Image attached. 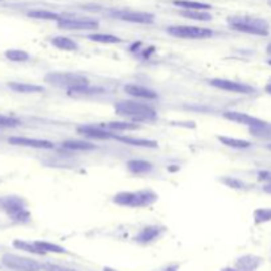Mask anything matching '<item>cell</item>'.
I'll return each instance as SVG.
<instances>
[{"instance_id":"b9f144b4","label":"cell","mask_w":271,"mask_h":271,"mask_svg":"<svg viewBox=\"0 0 271 271\" xmlns=\"http://www.w3.org/2000/svg\"><path fill=\"white\" fill-rule=\"evenodd\" d=\"M268 64H270V65H271V60H268Z\"/></svg>"},{"instance_id":"f546056e","label":"cell","mask_w":271,"mask_h":271,"mask_svg":"<svg viewBox=\"0 0 271 271\" xmlns=\"http://www.w3.org/2000/svg\"><path fill=\"white\" fill-rule=\"evenodd\" d=\"M16 249H19V250H24V251H28V253L32 254H38V255H44V253H42L40 249H38L37 246L35 245V242H27V241H20V240H15L14 243H12Z\"/></svg>"},{"instance_id":"9a60e30c","label":"cell","mask_w":271,"mask_h":271,"mask_svg":"<svg viewBox=\"0 0 271 271\" xmlns=\"http://www.w3.org/2000/svg\"><path fill=\"white\" fill-rule=\"evenodd\" d=\"M261 263V258L255 257V255H245V257H241L240 259H237L234 268L237 271H255Z\"/></svg>"},{"instance_id":"d4e9b609","label":"cell","mask_w":271,"mask_h":271,"mask_svg":"<svg viewBox=\"0 0 271 271\" xmlns=\"http://www.w3.org/2000/svg\"><path fill=\"white\" fill-rule=\"evenodd\" d=\"M63 147L66 150H73V151H90L95 150V146L93 143L89 142H82V140H66L63 143Z\"/></svg>"},{"instance_id":"1f68e13d","label":"cell","mask_w":271,"mask_h":271,"mask_svg":"<svg viewBox=\"0 0 271 271\" xmlns=\"http://www.w3.org/2000/svg\"><path fill=\"white\" fill-rule=\"evenodd\" d=\"M19 125H21V122L18 118L0 114V127H18Z\"/></svg>"},{"instance_id":"7402d4cb","label":"cell","mask_w":271,"mask_h":271,"mask_svg":"<svg viewBox=\"0 0 271 271\" xmlns=\"http://www.w3.org/2000/svg\"><path fill=\"white\" fill-rule=\"evenodd\" d=\"M217 139L223 143L224 146L237 148V150H246V148H250L251 146V143L247 140L236 139V138H230V136H217Z\"/></svg>"},{"instance_id":"d6a6232c","label":"cell","mask_w":271,"mask_h":271,"mask_svg":"<svg viewBox=\"0 0 271 271\" xmlns=\"http://www.w3.org/2000/svg\"><path fill=\"white\" fill-rule=\"evenodd\" d=\"M42 268H44L45 271H76V270H72V268L63 267V266H59V264H52V263L44 264Z\"/></svg>"},{"instance_id":"8fae6325","label":"cell","mask_w":271,"mask_h":271,"mask_svg":"<svg viewBox=\"0 0 271 271\" xmlns=\"http://www.w3.org/2000/svg\"><path fill=\"white\" fill-rule=\"evenodd\" d=\"M224 118L228 119V121L236 122V123H240V125L249 126L250 129H264L267 127V123L259 118H255L253 115H249L246 113L241 112H225L224 113Z\"/></svg>"},{"instance_id":"7bdbcfd3","label":"cell","mask_w":271,"mask_h":271,"mask_svg":"<svg viewBox=\"0 0 271 271\" xmlns=\"http://www.w3.org/2000/svg\"><path fill=\"white\" fill-rule=\"evenodd\" d=\"M270 4H271V2H270Z\"/></svg>"},{"instance_id":"7c38bea8","label":"cell","mask_w":271,"mask_h":271,"mask_svg":"<svg viewBox=\"0 0 271 271\" xmlns=\"http://www.w3.org/2000/svg\"><path fill=\"white\" fill-rule=\"evenodd\" d=\"M77 132H80L81 135L86 136V138H93V139L106 140L117 138L113 132L104 130V127H102V126H91V125L80 126V127H77Z\"/></svg>"},{"instance_id":"277c9868","label":"cell","mask_w":271,"mask_h":271,"mask_svg":"<svg viewBox=\"0 0 271 271\" xmlns=\"http://www.w3.org/2000/svg\"><path fill=\"white\" fill-rule=\"evenodd\" d=\"M0 209L7 213L12 221L19 224L28 223L31 220V213L28 212L25 201L19 196H3L0 197Z\"/></svg>"},{"instance_id":"484cf974","label":"cell","mask_w":271,"mask_h":271,"mask_svg":"<svg viewBox=\"0 0 271 271\" xmlns=\"http://www.w3.org/2000/svg\"><path fill=\"white\" fill-rule=\"evenodd\" d=\"M29 18L33 19H40V20H56L59 21L61 19L60 15H57L56 12H52V11H46V10H33L29 11L27 14Z\"/></svg>"},{"instance_id":"f1b7e54d","label":"cell","mask_w":271,"mask_h":271,"mask_svg":"<svg viewBox=\"0 0 271 271\" xmlns=\"http://www.w3.org/2000/svg\"><path fill=\"white\" fill-rule=\"evenodd\" d=\"M89 40L94 42H101V44H119L122 40L117 36L113 35H103V33H93V35L87 36Z\"/></svg>"},{"instance_id":"74e56055","label":"cell","mask_w":271,"mask_h":271,"mask_svg":"<svg viewBox=\"0 0 271 271\" xmlns=\"http://www.w3.org/2000/svg\"><path fill=\"white\" fill-rule=\"evenodd\" d=\"M267 53H268V55H271V44L267 46Z\"/></svg>"},{"instance_id":"e0dca14e","label":"cell","mask_w":271,"mask_h":271,"mask_svg":"<svg viewBox=\"0 0 271 271\" xmlns=\"http://www.w3.org/2000/svg\"><path fill=\"white\" fill-rule=\"evenodd\" d=\"M53 46H56L60 50H66V52H74L78 49V44L74 40L69 37H64V36H57L50 40Z\"/></svg>"},{"instance_id":"836d02e7","label":"cell","mask_w":271,"mask_h":271,"mask_svg":"<svg viewBox=\"0 0 271 271\" xmlns=\"http://www.w3.org/2000/svg\"><path fill=\"white\" fill-rule=\"evenodd\" d=\"M224 183H225L226 185H229V187L236 188V189H240V188L243 187L242 183H241L240 180H236V179L228 178V179H225V180H224Z\"/></svg>"},{"instance_id":"2e32d148","label":"cell","mask_w":271,"mask_h":271,"mask_svg":"<svg viewBox=\"0 0 271 271\" xmlns=\"http://www.w3.org/2000/svg\"><path fill=\"white\" fill-rule=\"evenodd\" d=\"M161 233V229L159 226H146L144 229L140 230V233L136 236V242L139 243H150L155 241Z\"/></svg>"},{"instance_id":"30bf717a","label":"cell","mask_w":271,"mask_h":271,"mask_svg":"<svg viewBox=\"0 0 271 271\" xmlns=\"http://www.w3.org/2000/svg\"><path fill=\"white\" fill-rule=\"evenodd\" d=\"M209 84L212 85L215 89L224 91H230V93L237 94H253L255 93V89L250 85L242 84V82H237V81L225 80V78H213L209 81Z\"/></svg>"},{"instance_id":"ba28073f","label":"cell","mask_w":271,"mask_h":271,"mask_svg":"<svg viewBox=\"0 0 271 271\" xmlns=\"http://www.w3.org/2000/svg\"><path fill=\"white\" fill-rule=\"evenodd\" d=\"M110 15L118 20L135 23V24H152L155 21V15L151 14V12H143V11L117 10L110 11Z\"/></svg>"},{"instance_id":"5b68a950","label":"cell","mask_w":271,"mask_h":271,"mask_svg":"<svg viewBox=\"0 0 271 271\" xmlns=\"http://www.w3.org/2000/svg\"><path fill=\"white\" fill-rule=\"evenodd\" d=\"M45 81L53 86L64 87L68 90L90 85L87 77H85L84 74L73 73V72H50L45 76Z\"/></svg>"},{"instance_id":"83f0119b","label":"cell","mask_w":271,"mask_h":271,"mask_svg":"<svg viewBox=\"0 0 271 271\" xmlns=\"http://www.w3.org/2000/svg\"><path fill=\"white\" fill-rule=\"evenodd\" d=\"M4 56L7 57L10 61H15V63H23V61H27L31 57L28 52L21 50V49H8L4 53Z\"/></svg>"},{"instance_id":"ac0fdd59","label":"cell","mask_w":271,"mask_h":271,"mask_svg":"<svg viewBox=\"0 0 271 271\" xmlns=\"http://www.w3.org/2000/svg\"><path fill=\"white\" fill-rule=\"evenodd\" d=\"M8 87L11 90L16 91V93L23 94H33V93H41L44 91V87L38 86V85L24 84V82H10Z\"/></svg>"},{"instance_id":"9c48e42d","label":"cell","mask_w":271,"mask_h":271,"mask_svg":"<svg viewBox=\"0 0 271 271\" xmlns=\"http://www.w3.org/2000/svg\"><path fill=\"white\" fill-rule=\"evenodd\" d=\"M57 27L65 31H89L98 29L99 23L89 18H61L57 21Z\"/></svg>"},{"instance_id":"3957f363","label":"cell","mask_w":271,"mask_h":271,"mask_svg":"<svg viewBox=\"0 0 271 271\" xmlns=\"http://www.w3.org/2000/svg\"><path fill=\"white\" fill-rule=\"evenodd\" d=\"M157 200V195L151 189L138 192H119L115 195L113 201L119 206H129V208H146L151 206Z\"/></svg>"},{"instance_id":"8d00e7d4","label":"cell","mask_w":271,"mask_h":271,"mask_svg":"<svg viewBox=\"0 0 271 271\" xmlns=\"http://www.w3.org/2000/svg\"><path fill=\"white\" fill-rule=\"evenodd\" d=\"M264 89H266V91H267L268 94H271V82H270V84L266 85V87H264Z\"/></svg>"},{"instance_id":"4fadbf2b","label":"cell","mask_w":271,"mask_h":271,"mask_svg":"<svg viewBox=\"0 0 271 271\" xmlns=\"http://www.w3.org/2000/svg\"><path fill=\"white\" fill-rule=\"evenodd\" d=\"M8 143L14 146L31 147V148H38V150H52L55 148V144L52 142L45 139H31V138H21V136H14L10 138Z\"/></svg>"},{"instance_id":"ffe728a7","label":"cell","mask_w":271,"mask_h":271,"mask_svg":"<svg viewBox=\"0 0 271 271\" xmlns=\"http://www.w3.org/2000/svg\"><path fill=\"white\" fill-rule=\"evenodd\" d=\"M119 142H123L126 144L135 147H147V148H156L159 147L157 142L150 139H138V138H129V136H117Z\"/></svg>"},{"instance_id":"cb8c5ba5","label":"cell","mask_w":271,"mask_h":271,"mask_svg":"<svg viewBox=\"0 0 271 271\" xmlns=\"http://www.w3.org/2000/svg\"><path fill=\"white\" fill-rule=\"evenodd\" d=\"M102 127L107 130H114V131H134V130L140 129L139 125L130 123V122H109V123H102Z\"/></svg>"},{"instance_id":"8992f818","label":"cell","mask_w":271,"mask_h":271,"mask_svg":"<svg viewBox=\"0 0 271 271\" xmlns=\"http://www.w3.org/2000/svg\"><path fill=\"white\" fill-rule=\"evenodd\" d=\"M167 33L174 37L187 38V40H204L213 36L212 29L192 27V25H174L168 27Z\"/></svg>"},{"instance_id":"60d3db41","label":"cell","mask_w":271,"mask_h":271,"mask_svg":"<svg viewBox=\"0 0 271 271\" xmlns=\"http://www.w3.org/2000/svg\"><path fill=\"white\" fill-rule=\"evenodd\" d=\"M267 148H268V150L271 151V144H268V146H267Z\"/></svg>"},{"instance_id":"e575fe53","label":"cell","mask_w":271,"mask_h":271,"mask_svg":"<svg viewBox=\"0 0 271 271\" xmlns=\"http://www.w3.org/2000/svg\"><path fill=\"white\" fill-rule=\"evenodd\" d=\"M259 179L271 183V172H268V171H262V172H259Z\"/></svg>"},{"instance_id":"603a6c76","label":"cell","mask_w":271,"mask_h":271,"mask_svg":"<svg viewBox=\"0 0 271 271\" xmlns=\"http://www.w3.org/2000/svg\"><path fill=\"white\" fill-rule=\"evenodd\" d=\"M174 6L180 8H184V10H202L208 11L212 8L210 4L201 3V2H193V0H174L172 2Z\"/></svg>"},{"instance_id":"4316f807","label":"cell","mask_w":271,"mask_h":271,"mask_svg":"<svg viewBox=\"0 0 271 271\" xmlns=\"http://www.w3.org/2000/svg\"><path fill=\"white\" fill-rule=\"evenodd\" d=\"M35 245L44 254H46V253H56V254L66 253V250L64 249L63 246H59V245H56V243L46 242V241H35Z\"/></svg>"},{"instance_id":"6da1fadb","label":"cell","mask_w":271,"mask_h":271,"mask_svg":"<svg viewBox=\"0 0 271 271\" xmlns=\"http://www.w3.org/2000/svg\"><path fill=\"white\" fill-rule=\"evenodd\" d=\"M228 25L237 32L247 35L268 36L270 24L264 19L253 18V16H232L228 18Z\"/></svg>"},{"instance_id":"d6986e66","label":"cell","mask_w":271,"mask_h":271,"mask_svg":"<svg viewBox=\"0 0 271 271\" xmlns=\"http://www.w3.org/2000/svg\"><path fill=\"white\" fill-rule=\"evenodd\" d=\"M127 168L132 174L142 175L151 172L153 166L150 161H146V160H130L129 163H127Z\"/></svg>"},{"instance_id":"44dd1931","label":"cell","mask_w":271,"mask_h":271,"mask_svg":"<svg viewBox=\"0 0 271 271\" xmlns=\"http://www.w3.org/2000/svg\"><path fill=\"white\" fill-rule=\"evenodd\" d=\"M179 14H180L183 18L191 19V20L196 21H209L213 19L212 15L202 10H183L180 11Z\"/></svg>"},{"instance_id":"d590c367","label":"cell","mask_w":271,"mask_h":271,"mask_svg":"<svg viewBox=\"0 0 271 271\" xmlns=\"http://www.w3.org/2000/svg\"><path fill=\"white\" fill-rule=\"evenodd\" d=\"M263 191L266 192V193H268V195H271V183H268V184L264 185Z\"/></svg>"},{"instance_id":"ab89813d","label":"cell","mask_w":271,"mask_h":271,"mask_svg":"<svg viewBox=\"0 0 271 271\" xmlns=\"http://www.w3.org/2000/svg\"><path fill=\"white\" fill-rule=\"evenodd\" d=\"M103 271H115V270H112V268H104Z\"/></svg>"},{"instance_id":"7a4b0ae2","label":"cell","mask_w":271,"mask_h":271,"mask_svg":"<svg viewBox=\"0 0 271 271\" xmlns=\"http://www.w3.org/2000/svg\"><path fill=\"white\" fill-rule=\"evenodd\" d=\"M114 110L121 117H127L135 121H153L157 118L156 110L152 106L138 101H121L115 103Z\"/></svg>"},{"instance_id":"52a82bcc","label":"cell","mask_w":271,"mask_h":271,"mask_svg":"<svg viewBox=\"0 0 271 271\" xmlns=\"http://www.w3.org/2000/svg\"><path fill=\"white\" fill-rule=\"evenodd\" d=\"M2 264L12 271H40L42 268L41 264L35 259L14 254H4L2 257Z\"/></svg>"},{"instance_id":"4dcf8cb0","label":"cell","mask_w":271,"mask_h":271,"mask_svg":"<svg viewBox=\"0 0 271 271\" xmlns=\"http://www.w3.org/2000/svg\"><path fill=\"white\" fill-rule=\"evenodd\" d=\"M255 224H262L271 221V208H261L254 212Z\"/></svg>"},{"instance_id":"f35d334b","label":"cell","mask_w":271,"mask_h":271,"mask_svg":"<svg viewBox=\"0 0 271 271\" xmlns=\"http://www.w3.org/2000/svg\"><path fill=\"white\" fill-rule=\"evenodd\" d=\"M224 271H237V270H236V268H225Z\"/></svg>"},{"instance_id":"5bb4252c","label":"cell","mask_w":271,"mask_h":271,"mask_svg":"<svg viewBox=\"0 0 271 271\" xmlns=\"http://www.w3.org/2000/svg\"><path fill=\"white\" fill-rule=\"evenodd\" d=\"M123 90L126 91V94L131 95V97L140 98V99H148V101L156 99V98L159 97L156 91L152 90V89H148V87L146 86H140V85L135 84L126 85V86L123 87Z\"/></svg>"}]
</instances>
